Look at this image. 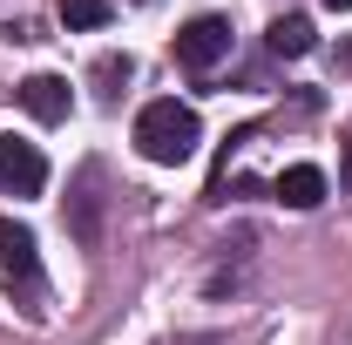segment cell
Wrapping results in <instances>:
<instances>
[{
    "mask_svg": "<svg viewBox=\"0 0 352 345\" xmlns=\"http://www.w3.org/2000/svg\"><path fill=\"white\" fill-rule=\"evenodd\" d=\"M197 142H204V122H197V109H190V102H176V95L149 102V109L135 115V149H142L149 163H163V170L190 163V156H197Z\"/></svg>",
    "mask_w": 352,
    "mask_h": 345,
    "instance_id": "cell-1",
    "label": "cell"
},
{
    "mask_svg": "<svg viewBox=\"0 0 352 345\" xmlns=\"http://www.w3.org/2000/svg\"><path fill=\"white\" fill-rule=\"evenodd\" d=\"M223 54H230V21H217V14H197V21L176 34V61H183L190 75H210Z\"/></svg>",
    "mask_w": 352,
    "mask_h": 345,
    "instance_id": "cell-2",
    "label": "cell"
},
{
    "mask_svg": "<svg viewBox=\"0 0 352 345\" xmlns=\"http://www.w3.org/2000/svg\"><path fill=\"white\" fill-rule=\"evenodd\" d=\"M0 190L7 197H41L47 190V156L21 135H0Z\"/></svg>",
    "mask_w": 352,
    "mask_h": 345,
    "instance_id": "cell-3",
    "label": "cell"
},
{
    "mask_svg": "<svg viewBox=\"0 0 352 345\" xmlns=\"http://www.w3.org/2000/svg\"><path fill=\"white\" fill-rule=\"evenodd\" d=\"M0 271H7V291H41V258H34V230L0 216Z\"/></svg>",
    "mask_w": 352,
    "mask_h": 345,
    "instance_id": "cell-4",
    "label": "cell"
},
{
    "mask_svg": "<svg viewBox=\"0 0 352 345\" xmlns=\"http://www.w3.org/2000/svg\"><path fill=\"white\" fill-rule=\"evenodd\" d=\"M68 102H75V95H68L61 75H28V82H21V109H28L34 122H68Z\"/></svg>",
    "mask_w": 352,
    "mask_h": 345,
    "instance_id": "cell-5",
    "label": "cell"
},
{
    "mask_svg": "<svg viewBox=\"0 0 352 345\" xmlns=\"http://www.w3.org/2000/svg\"><path fill=\"white\" fill-rule=\"evenodd\" d=\"M278 203H285V210L325 203V170H318V163H292V170L278 176Z\"/></svg>",
    "mask_w": 352,
    "mask_h": 345,
    "instance_id": "cell-6",
    "label": "cell"
},
{
    "mask_svg": "<svg viewBox=\"0 0 352 345\" xmlns=\"http://www.w3.org/2000/svg\"><path fill=\"white\" fill-rule=\"evenodd\" d=\"M311 41H318V34H311L305 14H278V21H271V34H264V47H271L278 61H298V54H311Z\"/></svg>",
    "mask_w": 352,
    "mask_h": 345,
    "instance_id": "cell-7",
    "label": "cell"
},
{
    "mask_svg": "<svg viewBox=\"0 0 352 345\" xmlns=\"http://www.w3.org/2000/svg\"><path fill=\"white\" fill-rule=\"evenodd\" d=\"M88 190H95V170H82V197H75L68 223H75V237H82V244H95V197H88Z\"/></svg>",
    "mask_w": 352,
    "mask_h": 345,
    "instance_id": "cell-8",
    "label": "cell"
},
{
    "mask_svg": "<svg viewBox=\"0 0 352 345\" xmlns=\"http://www.w3.org/2000/svg\"><path fill=\"white\" fill-rule=\"evenodd\" d=\"M68 27H109V0H61Z\"/></svg>",
    "mask_w": 352,
    "mask_h": 345,
    "instance_id": "cell-9",
    "label": "cell"
},
{
    "mask_svg": "<svg viewBox=\"0 0 352 345\" xmlns=\"http://www.w3.org/2000/svg\"><path fill=\"white\" fill-rule=\"evenodd\" d=\"M95 82H102V95H116V82H129V54H102L95 61Z\"/></svg>",
    "mask_w": 352,
    "mask_h": 345,
    "instance_id": "cell-10",
    "label": "cell"
},
{
    "mask_svg": "<svg viewBox=\"0 0 352 345\" xmlns=\"http://www.w3.org/2000/svg\"><path fill=\"white\" fill-rule=\"evenodd\" d=\"M339 170H346V197H352V135H346V156H339Z\"/></svg>",
    "mask_w": 352,
    "mask_h": 345,
    "instance_id": "cell-11",
    "label": "cell"
},
{
    "mask_svg": "<svg viewBox=\"0 0 352 345\" xmlns=\"http://www.w3.org/2000/svg\"><path fill=\"white\" fill-rule=\"evenodd\" d=\"M325 7H339V14H346V7H352V0H325Z\"/></svg>",
    "mask_w": 352,
    "mask_h": 345,
    "instance_id": "cell-12",
    "label": "cell"
}]
</instances>
